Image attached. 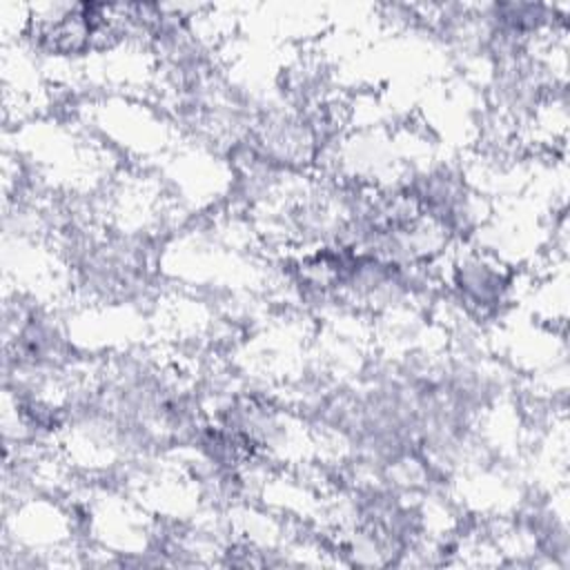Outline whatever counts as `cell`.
<instances>
[{"mask_svg":"<svg viewBox=\"0 0 570 570\" xmlns=\"http://www.w3.org/2000/svg\"><path fill=\"white\" fill-rule=\"evenodd\" d=\"M450 285L456 303L470 316H492L505 303L512 278L481 254H465L452 263Z\"/></svg>","mask_w":570,"mask_h":570,"instance_id":"1","label":"cell"}]
</instances>
